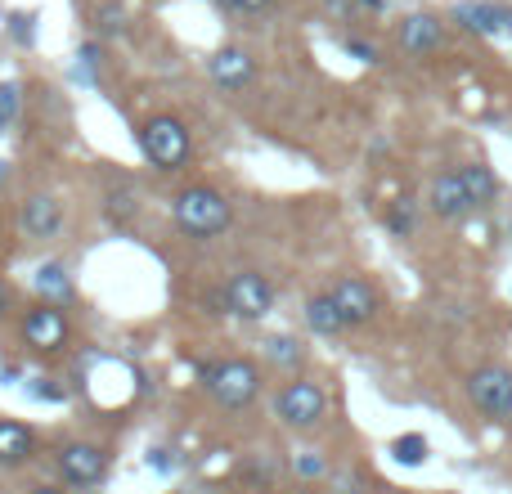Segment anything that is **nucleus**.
I'll return each mask as SVG.
<instances>
[{
    "label": "nucleus",
    "instance_id": "nucleus-1",
    "mask_svg": "<svg viewBox=\"0 0 512 494\" xmlns=\"http://www.w3.org/2000/svg\"><path fill=\"white\" fill-rule=\"evenodd\" d=\"M176 225L194 239H216L230 225V203H225V194H216L207 185H189L176 194Z\"/></svg>",
    "mask_w": 512,
    "mask_h": 494
},
{
    "label": "nucleus",
    "instance_id": "nucleus-2",
    "mask_svg": "<svg viewBox=\"0 0 512 494\" xmlns=\"http://www.w3.org/2000/svg\"><path fill=\"white\" fill-rule=\"evenodd\" d=\"M203 382L225 409H248L261 396V369L252 360H221V364H203Z\"/></svg>",
    "mask_w": 512,
    "mask_h": 494
},
{
    "label": "nucleus",
    "instance_id": "nucleus-3",
    "mask_svg": "<svg viewBox=\"0 0 512 494\" xmlns=\"http://www.w3.org/2000/svg\"><path fill=\"white\" fill-rule=\"evenodd\" d=\"M140 149L149 153V162H153V167H162V171L185 167V158H189V131H185V122H180V117H153V122H144Z\"/></svg>",
    "mask_w": 512,
    "mask_h": 494
},
{
    "label": "nucleus",
    "instance_id": "nucleus-4",
    "mask_svg": "<svg viewBox=\"0 0 512 494\" xmlns=\"http://www.w3.org/2000/svg\"><path fill=\"white\" fill-rule=\"evenodd\" d=\"M221 301H225L230 315L252 319L256 324V319H265L274 310V283L265 279V274H256V270H243V274H234V279L225 283Z\"/></svg>",
    "mask_w": 512,
    "mask_h": 494
},
{
    "label": "nucleus",
    "instance_id": "nucleus-5",
    "mask_svg": "<svg viewBox=\"0 0 512 494\" xmlns=\"http://www.w3.org/2000/svg\"><path fill=\"white\" fill-rule=\"evenodd\" d=\"M468 400L477 405V414L486 418H508L512 405V373L504 364H481L468 378Z\"/></svg>",
    "mask_w": 512,
    "mask_h": 494
},
{
    "label": "nucleus",
    "instance_id": "nucleus-6",
    "mask_svg": "<svg viewBox=\"0 0 512 494\" xmlns=\"http://www.w3.org/2000/svg\"><path fill=\"white\" fill-rule=\"evenodd\" d=\"M324 409H328V396H324L319 382L297 378L279 391V418L288 427H315L319 418H324Z\"/></svg>",
    "mask_w": 512,
    "mask_h": 494
},
{
    "label": "nucleus",
    "instance_id": "nucleus-7",
    "mask_svg": "<svg viewBox=\"0 0 512 494\" xmlns=\"http://www.w3.org/2000/svg\"><path fill=\"white\" fill-rule=\"evenodd\" d=\"M108 459L99 445H86V441H72L59 450V472L63 481H72V486H95L99 477H104Z\"/></svg>",
    "mask_w": 512,
    "mask_h": 494
},
{
    "label": "nucleus",
    "instance_id": "nucleus-8",
    "mask_svg": "<svg viewBox=\"0 0 512 494\" xmlns=\"http://www.w3.org/2000/svg\"><path fill=\"white\" fill-rule=\"evenodd\" d=\"M427 207H432L441 221H463L472 212V198L463 189V176L459 171H441V176L427 185Z\"/></svg>",
    "mask_w": 512,
    "mask_h": 494
},
{
    "label": "nucleus",
    "instance_id": "nucleus-9",
    "mask_svg": "<svg viewBox=\"0 0 512 494\" xmlns=\"http://www.w3.org/2000/svg\"><path fill=\"white\" fill-rule=\"evenodd\" d=\"M333 301H337L346 324H369V319L378 315V292H373V283L351 279V274L333 283Z\"/></svg>",
    "mask_w": 512,
    "mask_h": 494
},
{
    "label": "nucleus",
    "instance_id": "nucleus-10",
    "mask_svg": "<svg viewBox=\"0 0 512 494\" xmlns=\"http://www.w3.org/2000/svg\"><path fill=\"white\" fill-rule=\"evenodd\" d=\"M441 45H445L441 18H432V14H409L405 23H400V50L414 54V59H427V54H436Z\"/></svg>",
    "mask_w": 512,
    "mask_h": 494
},
{
    "label": "nucleus",
    "instance_id": "nucleus-11",
    "mask_svg": "<svg viewBox=\"0 0 512 494\" xmlns=\"http://www.w3.org/2000/svg\"><path fill=\"white\" fill-rule=\"evenodd\" d=\"M23 337H27V346H36V351H59V346L68 342V319H63V310L41 306L23 319Z\"/></svg>",
    "mask_w": 512,
    "mask_h": 494
},
{
    "label": "nucleus",
    "instance_id": "nucleus-12",
    "mask_svg": "<svg viewBox=\"0 0 512 494\" xmlns=\"http://www.w3.org/2000/svg\"><path fill=\"white\" fill-rule=\"evenodd\" d=\"M252 72H256L252 54H248V50H239V45H225V50H216V54H212V81H216V86H225V90H243V86L252 81Z\"/></svg>",
    "mask_w": 512,
    "mask_h": 494
},
{
    "label": "nucleus",
    "instance_id": "nucleus-13",
    "mask_svg": "<svg viewBox=\"0 0 512 494\" xmlns=\"http://www.w3.org/2000/svg\"><path fill=\"white\" fill-rule=\"evenodd\" d=\"M454 23L468 27L477 36H499L504 32V5H490V0H463L454 5Z\"/></svg>",
    "mask_w": 512,
    "mask_h": 494
},
{
    "label": "nucleus",
    "instance_id": "nucleus-14",
    "mask_svg": "<svg viewBox=\"0 0 512 494\" xmlns=\"http://www.w3.org/2000/svg\"><path fill=\"white\" fill-rule=\"evenodd\" d=\"M59 221H63V212L50 194H36L23 203V225H27V234H36V239H50V234L59 230Z\"/></svg>",
    "mask_w": 512,
    "mask_h": 494
},
{
    "label": "nucleus",
    "instance_id": "nucleus-15",
    "mask_svg": "<svg viewBox=\"0 0 512 494\" xmlns=\"http://www.w3.org/2000/svg\"><path fill=\"white\" fill-rule=\"evenodd\" d=\"M459 176H463V189H468L472 207H490L499 198V180H495V171H490L486 162H468Z\"/></svg>",
    "mask_w": 512,
    "mask_h": 494
},
{
    "label": "nucleus",
    "instance_id": "nucleus-16",
    "mask_svg": "<svg viewBox=\"0 0 512 494\" xmlns=\"http://www.w3.org/2000/svg\"><path fill=\"white\" fill-rule=\"evenodd\" d=\"M306 324L315 328V333H324V337L342 333L346 319H342V310H337L333 292H319V297H310V301H306Z\"/></svg>",
    "mask_w": 512,
    "mask_h": 494
},
{
    "label": "nucleus",
    "instance_id": "nucleus-17",
    "mask_svg": "<svg viewBox=\"0 0 512 494\" xmlns=\"http://www.w3.org/2000/svg\"><path fill=\"white\" fill-rule=\"evenodd\" d=\"M27 454H32V432H27L23 423H9V418H0V463H23Z\"/></svg>",
    "mask_w": 512,
    "mask_h": 494
},
{
    "label": "nucleus",
    "instance_id": "nucleus-18",
    "mask_svg": "<svg viewBox=\"0 0 512 494\" xmlns=\"http://www.w3.org/2000/svg\"><path fill=\"white\" fill-rule=\"evenodd\" d=\"M36 292H41L45 301H68L72 297V279H68V270H63L59 261H50V265H41V270H36Z\"/></svg>",
    "mask_w": 512,
    "mask_h": 494
},
{
    "label": "nucleus",
    "instance_id": "nucleus-19",
    "mask_svg": "<svg viewBox=\"0 0 512 494\" xmlns=\"http://www.w3.org/2000/svg\"><path fill=\"white\" fill-rule=\"evenodd\" d=\"M391 459L405 463V468H423V463H427V441L418 432L396 436V441H391Z\"/></svg>",
    "mask_w": 512,
    "mask_h": 494
},
{
    "label": "nucleus",
    "instance_id": "nucleus-20",
    "mask_svg": "<svg viewBox=\"0 0 512 494\" xmlns=\"http://www.w3.org/2000/svg\"><path fill=\"white\" fill-rule=\"evenodd\" d=\"M292 468H297V477H301V481H319V477H328V459H324L319 450H297Z\"/></svg>",
    "mask_w": 512,
    "mask_h": 494
},
{
    "label": "nucleus",
    "instance_id": "nucleus-21",
    "mask_svg": "<svg viewBox=\"0 0 512 494\" xmlns=\"http://www.w3.org/2000/svg\"><path fill=\"white\" fill-rule=\"evenodd\" d=\"M140 212V194H135V189H113V194H108V216H113V221H126V216H135Z\"/></svg>",
    "mask_w": 512,
    "mask_h": 494
},
{
    "label": "nucleus",
    "instance_id": "nucleus-22",
    "mask_svg": "<svg viewBox=\"0 0 512 494\" xmlns=\"http://www.w3.org/2000/svg\"><path fill=\"white\" fill-rule=\"evenodd\" d=\"M265 351H270V360L283 364V369H297V364H301V351H297V342H292V337H270V346H265Z\"/></svg>",
    "mask_w": 512,
    "mask_h": 494
},
{
    "label": "nucleus",
    "instance_id": "nucleus-23",
    "mask_svg": "<svg viewBox=\"0 0 512 494\" xmlns=\"http://www.w3.org/2000/svg\"><path fill=\"white\" fill-rule=\"evenodd\" d=\"M387 230H391V234H400V239H405V234L414 230V203H409V198H400V203L391 207V216H387Z\"/></svg>",
    "mask_w": 512,
    "mask_h": 494
},
{
    "label": "nucleus",
    "instance_id": "nucleus-24",
    "mask_svg": "<svg viewBox=\"0 0 512 494\" xmlns=\"http://www.w3.org/2000/svg\"><path fill=\"white\" fill-rule=\"evenodd\" d=\"M122 18H126L122 5H104V9L95 14V23H99V32H122V27H126Z\"/></svg>",
    "mask_w": 512,
    "mask_h": 494
},
{
    "label": "nucleus",
    "instance_id": "nucleus-25",
    "mask_svg": "<svg viewBox=\"0 0 512 494\" xmlns=\"http://www.w3.org/2000/svg\"><path fill=\"white\" fill-rule=\"evenodd\" d=\"M225 9H234V14H261V9H270L274 0H221Z\"/></svg>",
    "mask_w": 512,
    "mask_h": 494
},
{
    "label": "nucleus",
    "instance_id": "nucleus-26",
    "mask_svg": "<svg viewBox=\"0 0 512 494\" xmlns=\"http://www.w3.org/2000/svg\"><path fill=\"white\" fill-rule=\"evenodd\" d=\"M18 113V86H0V117H14Z\"/></svg>",
    "mask_w": 512,
    "mask_h": 494
},
{
    "label": "nucleus",
    "instance_id": "nucleus-27",
    "mask_svg": "<svg viewBox=\"0 0 512 494\" xmlns=\"http://www.w3.org/2000/svg\"><path fill=\"white\" fill-rule=\"evenodd\" d=\"M346 50H351L355 59H364V63H378V54H373V50H369V45H364V41H351V45H346Z\"/></svg>",
    "mask_w": 512,
    "mask_h": 494
},
{
    "label": "nucleus",
    "instance_id": "nucleus-28",
    "mask_svg": "<svg viewBox=\"0 0 512 494\" xmlns=\"http://www.w3.org/2000/svg\"><path fill=\"white\" fill-rule=\"evenodd\" d=\"M14 36H18V41H32V18L18 14V18H14Z\"/></svg>",
    "mask_w": 512,
    "mask_h": 494
},
{
    "label": "nucleus",
    "instance_id": "nucleus-29",
    "mask_svg": "<svg viewBox=\"0 0 512 494\" xmlns=\"http://www.w3.org/2000/svg\"><path fill=\"white\" fill-rule=\"evenodd\" d=\"M9 306H14V292H9V283L5 279H0V315H5V310Z\"/></svg>",
    "mask_w": 512,
    "mask_h": 494
},
{
    "label": "nucleus",
    "instance_id": "nucleus-30",
    "mask_svg": "<svg viewBox=\"0 0 512 494\" xmlns=\"http://www.w3.org/2000/svg\"><path fill=\"white\" fill-rule=\"evenodd\" d=\"M504 36H512V5H504Z\"/></svg>",
    "mask_w": 512,
    "mask_h": 494
},
{
    "label": "nucleus",
    "instance_id": "nucleus-31",
    "mask_svg": "<svg viewBox=\"0 0 512 494\" xmlns=\"http://www.w3.org/2000/svg\"><path fill=\"white\" fill-rule=\"evenodd\" d=\"M360 5H369V9H382V0H360Z\"/></svg>",
    "mask_w": 512,
    "mask_h": 494
},
{
    "label": "nucleus",
    "instance_id": "nucleus-32",
    "mask_svg": "<svg viewBox=\"0 0 512 494\" xmlns=\"http://www.w3.org/2000/svg\"><path fill=\"white\" fill-rule=\"evenodd\" d=\"M504 423H508V427H512V405H508V418H504Z\"/></svg>",
    "mask_w": 512,
    "mask_h": 494
},
{
    "label": "nucleus",
    "instance_id": "nucleus-33",
    "mask_svg": "<svg viewBox=\"0 0 512 494\" xmlns=\"http://www.w3.org/2000/svg\"><path fill=\"white\" fill-rule=\"evenodd\" d=\"M292 494H315V490H292Z\"/></svg>",
    "mask_w": 512,
    "mask_h": 494
},
{
    "label": "nucleus",
    "instance_id": "nucleus-34",
    "mask_svg": "<svg viewBox=\"0 0 512 494\" xmlns=\"http://www.w3.org/2000/svg\"><path fill=\"white\" fill-rule=\"evenodd\" d=\"M0 180H5V162H0Z\"/></svg>",
    "mask_w": 512,
    "mask_h": 494
},
{
    "label": "nucleus",
    "instance_id": "nucleus-35",
    "mask_svg": "<svg viewBox=\"0 0 512 494\" xmlns=\"http://www.w3.org/2000/svg\"><path fill=\"white\" fill-rule=\"evenodd\" d=\"M41 494H59V490H41Z\"/></svg>",
    "mask_w": 512,
    "mask_h": 494
},
{
    "label": "nucleus",
    "instance_id": "nucleus-36",
    "mask_svg": "<svg viewBox=\"0 0 512 494\" xmlns=\"http://www.w3.org/2000/svg\"><path fill=\"white\" fill-rule=\"evenodd\" d=\"M0 131H5V117H0Z\"/></svg>",
    "mask_w": 512,
    "mask_h": 494
}]
</instances>
